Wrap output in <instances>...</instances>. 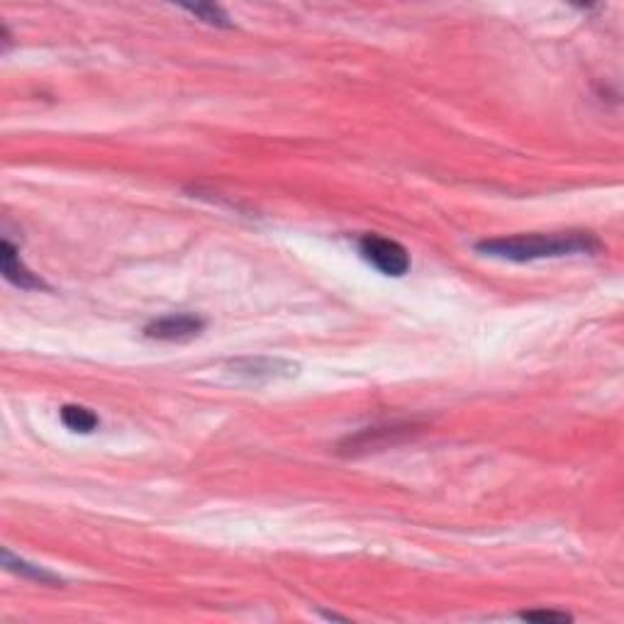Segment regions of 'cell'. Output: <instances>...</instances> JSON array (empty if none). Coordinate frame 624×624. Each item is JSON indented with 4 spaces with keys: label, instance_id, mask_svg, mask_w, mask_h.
<instances>
[{
    "label": "cell",
    "instance_id": "6",
    "mask_svg": "<svg viewBox=\"0 0 624 624\" xmlns=\"http://www.w3.org/2000/svg\"><path fill=\"white\" fill-rule=\"evenodd\" d=\"M0 266H3V276L8 278L13 286L22 288V291H44V288H49L37 273H32L25 264H22L18 249H15L8 239H3V244H0Z\"/></svg>",
    "mask_w": 624,
    "mask_h": 624
},
{
    "label": "cell",
    "instance_id": "2",
    "mask_svg": "<svg viewBox=\"0 0 624 624\" xmlns=\"http://www.w3.org/2000/svg\"><path fill=\"white\" fill-rule=\"evenodd\" d=\"M417 432H420V427L408 425V422H403V425H395L393 422V425L366 427V429H359L356 434L344 437L342 442H339L337 451L342 456L354 459V456H366V454H373V451L398 447V444L408 442V439L415 437Z\"/></svg>",
    "mask_w": 624,
    "mask_h": 624
},
{
    "label": "cell",
    "instance_id": "5",
    "mask_svg": "<svg viewBox=\"0 0 624 624\" xmlns=\"http://www.w3.org/2000/svg\"><path fill=\"white\" fill-rule=\"evenodd\" d=\"M230 369L234 376L244 378V381L266 383L278 381V378H291L298 373V364L286 359H269V356H256V359H237L232 361Z\"/></svg>",
    "mask_w": 624,
    "mask_h": 624
},
{
    "label": "cell",
    "instance_id": "3",
    "mask_svg": "<svg viewBox=\"0 0 624 624\" xmlns=\"http://www.w3.org/2000/svg\"><path fill=\"white\" fill-rule=\"evenodd\" d=\"M359 254L383 276L403 278L405 273H410V252L395 239L381 237V234H364L359 239Z\"/></svg>",
    "mask_w": 624,
    "mask_h": 624
},
{
    "label": "cell",
    "instance_id": "7",
    "mask_svg": "<svg viewBox=\"0 0 624 624\" xmlns=\"http://www.w3.org/2000/svg\"><path fill=\"white\" fill-rule=\"evenodd\" d=\"M59 417L64 422V427L76 434H93L100 425L96 412L83 408V405H64L59 410Z\"/></svg>",
    "mask_w": 624,
    "mask_h": 624
},
{
    "label": "cell",
    "instance_id": "1",
    "mask_svg": "<svg viewBox=\"0 0 624 624\" xmlns=\"http://www.w3.org/2000/svg\"><path fill=\"white\" fill-rule=\"evenodd\" d=\"M481 254L493 256V259L517 261H542V259H561V256L576 254H598L603 249V242L593 232L568 230V232H549V234H515V237H495L483 239L476 244Z\"/></svg>",
    "mask_w": 624,
    "mask_h": 624
},
{
    "label": "cell",
    "instance_id": "10",
    "mask_svg": "<svg viewBox=\"0 0 624 624\" xmlns=\"http://www.w3.org/2000/svg\"><path fill=\"white\" fill-rule=\"evenodd\" d=\"M520 617L527 622H549V624L573 622V615H568V612H559V610H527V612H522Z\"/></svg>",
    "mask_w": 624,
    "mask_h": 624
},
{
    "label": "cell",
    "instance_id": "4",
    "mask_svg": "<svg viewBox=\"0 0 624 624\" xmlns=\"http://www.w3.org/2000/svg\"><path fill=\"white\" fill-rule=\"evenodd\" d=\"M205 330V320L193 312H178V315H164L152 320L144 327V337L156 342H191Z\"/></svg>",
    "mask_w": 624,
    "mask_h": 624
},
{
    "label": "cell",
    "instance_id": "9",
    "mask_svg": "<svg viewBox=\"0 0 624 624\" xmlns=\"http://www.w3.org/2000/svg\"><path fill=\"white\" fill-rule=\"evenodd\" d=\"M183 10H186V13L195 15V18H198V20L208 22V25H215V27H230L232 25L230 18H227V13L220 8V5H213V3L183 5Z\"/></svg>",
    "mask_w": 624,
    "mask_h": 624
},
{
    "label": "cell",
    "instance_id": "8",
    "mask_svg": "<svg viewBox=\"0 0 624 624\" xmlns=\"http://www.w3.org/2000/svg\"><path fill=\"white\" fill-rule=\"evenodd\" d=\"M3 564H5V568H8V571L18 573V576H22V578H32V581L52 583V585L61 583V578L54 576L52 571H47V568H42V566L30 564V561H25V559H15V556L10 554L8 549L3 551Z\"/></svg>",
    "mask_w": 624,
    "mask_h": 624
}]
</instances>
